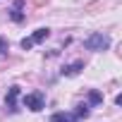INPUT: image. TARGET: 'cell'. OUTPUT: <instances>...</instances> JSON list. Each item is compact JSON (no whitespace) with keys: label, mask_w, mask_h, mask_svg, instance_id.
<instances>
[{"label":"cell","mask_w":122,"mask_h":122,"mask_svg":"<svg viewBox=\"0 0 122 122\" xmlns=\"http://www.w3.org/2000/svg\"><path fill=\"white\" fill-rule=\"evenodd\" d=\"M84 46H86V50H93V53H101V50H108L110 48V36H105V34H91L86 41H84Z\"/></svg>","instance_id":"cell-1"},{"label":"cell","mask_w":122,"mask_h":122,"mask_svg":"<svg viewBox=\"0 0 122 122\" xmlns=\"http://www.w3.org/2000/svg\"><path fill=\"white\" fill-rule=\"evenodd\" d=\"M24 105H26L29 110L38 112V110H43L46 98H43V93H41V91H34V93H26V96H24Z\"/></svg>","instance_id":"cell-2"},{"label":"cell","mask_w":122,"mask_h":122,"mask_svg":"<svg viewBox=\"0 0 122 122\" xmlns=\"http://www.w3.org/2000/svg\"><path fill=\"white\" fill-rule=\"evenodd\" d=\"M7 12H10V19L15 24H22L24 22V0H15L12 10H7Z\"/></svg>","instance_id":"cell-3"},{"label":"cell","mask_w":122,"mask_h":122,"mask_svg":"<svg viewBox=\"0 0 122 122\" xmlns=\"http://www.w3.org/2000/svg\"><path fill=\"white\" fill-rule=\"evenodd\" d=\"M17 96H19V86H10L7 89V96H5V105H7L10 112L17 110Z\"/></svg>","instance_id":"cell-4"},{"label":"cell","mask_w":122,"mask_h":122,"mask_svg":"<svg viewBox=\"0 0 122 122\" xmlns=\"http://www.w3.org/2000/svg\"><path fill=\"white\" fill-rule=\"evenodd\" d=\"M81 70H84V60H77V62H72V65H65L62 70H60V74H62V77H74Z\"/></svg>","instance_id":"cell-5"},{"label":"cell","mask_w":122,"mask_h":122,"mask_svg":"<svg viewBox=\"0 0 122 122\" xmlns=\"http://www.w3.org/2000/svg\"><path fill=\"white\" fill-rule=\"evenodd\" d=\"M50 122H79L72 112H55V115H50Z\"/></svg>","instance_id":"cell-6"},{"label":"cell","mask_w":122,"mask_h":122,"mask_svg":"<svg viewBox=\"0 0 122 122\" xmlns=\"http://www.w3.org/2000/svg\"><path fill=\"white\" fill-rule=\"evenodd\" d=\"M48 36H50V29L41 26V29H36V31H34V36H31V43H43Z\"/></svg>","instance_id":"cell-7"},{"label":"cell","mask_w":122,"mask_h":122,"mask_svg":"<svg viewBox=\"0 0 122 122\" xmlns=\"http://www.w3.org/2000/svg\"><path fill=\"white\" fill-rule=\"evenodd\" d=\"M98 103H103V96H101L96 89H91V91H89V105H98Z\"/></svg>","instance_id":"cell-8"},{"label":"cell","mask_w":122,"mask_h":122,"mask_svg":"<svg viewBox=\"0 0 122 122\" xmlns=\"http://www.w3.org/2000/svg\"><path fill=\"white\" fill-rule=\"evenodd\" d=\"M74 117H77V120L89 117V105H86V103H79V105H77V110H74Z\"/></svg>","instance_id":"cell-9"},{"label":"cell","mask_w":122,"mask_h":122,"mask_svg":"<svg viewBox=\"0 0 122 122\" xmlns=\"http://www.w3.org/2000/svg\"><path fill=\"white\" fill-rule=\"evenodd\" d=\"M7 50H10V43H7V41H5L3 36H0V55H5Z\"/></svg>","instance_id":"cell-10"},{"label":"cell","mask_w":122,"mask_h":122,"mask_svg":"<svg viewBox=\"0 0 122 122\" xmlns=\"http://www.w3.org/2000/svg\"><path fill=\"white\" fill-rule=\"evenodd\" d=\"M31 46H34V43H31V38H22V48H24V50H29Z\"/></svg>","instance_id":"cell-11"},{"label":"cell","mask_w":122,"mask_h":122,"mask_svg":"<svg viewBox=\"0 0 122 122\" xmlns=\"http://www.w3.org/2000/svg\"><path fill=\"white\" fill-rule=\"evenodd\" d=\"M43 3H48V0H34V5H43Z\"/></svg>","instance_id":"cell-12"}]
</instances>
